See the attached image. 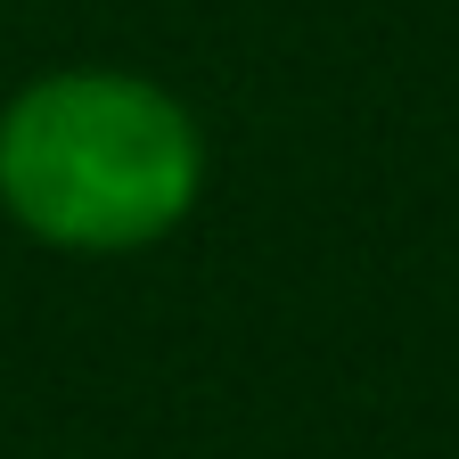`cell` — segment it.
Here are the masks:
<instances>
[{
    "mask_svg": "<svg viewBox=\"0 0 459 459\" xmlns=\"http://www.w3.org/2000/svg\"><path fill=\"white\" fill-rule=\"evenodd\" d=\"M189 148L172 115L115 82L41 91L9 132V189L57 238H132L181 197Z\"/></svg>",
    "mask_w": 459,
    "mask_h": 459,
    "instance_id": "1",
    "label": "cell"
}]
</instances>
